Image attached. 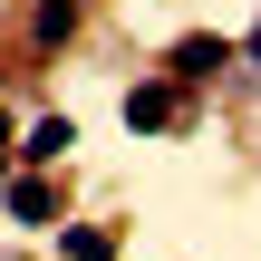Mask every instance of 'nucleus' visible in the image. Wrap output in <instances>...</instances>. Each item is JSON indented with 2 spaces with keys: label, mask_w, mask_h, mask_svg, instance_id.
<instances>
[{
  "label": "nucleus",
  "mask_w": 261,
  "mask_h": 261,
  "mask_svg": "<svg viewBox=\"0 0 261 261\" xmlns=\"http://www.w3.org/2000/svg\"><path fill=\"white\" fill-rule=\"evenodd\" d=\"M58 252H68V261H116V242H107L97 223H68V232H58Z\"/></svg>",
  "instance_id": "obj_6"
},
{
  "label": "nucleus",
  "mask_w": 261,
  "mask_h": 261,
  "mask_svg": "<svg viewBox=\"0 0 261 261\" xmlns=\"http://www.w3.org/2000/svg\"><path fill=\"white\" fill-rule=\"evenodd\" d=\"M223 68H232V39H213V29L174 39V58H165V77H174V87H213Z\"/></svg>",
  "instance_id": "obj_1"
},
{
  "label": "nucleus",
  "mask_w": 261,
  "mask_h": 261,
  "mask_svg": "<svg viewBox=\"0 0 261 261\" xmlns=\"http://www.w3.org/2000/svg\"><path fill=\"white\" fill-rule=\"evenodd\" d=\"M68 145H77V126H68V116H39V126L19 136V165H58Z\"/></svg>",
  "instance_id": "obj_4"
},
{
  "label": "nucleus",
  "mask_w": 261,
  "mask_h": 261,
  "mask_svg": "<svg viewBox=\"0 0 261 261\" xmlns=\"http://www.w3.org/2000/svg\"><path fill=\"white\" fill-rule=\"evenodd\" d=\"M242 58H252V68H261V19H252V39H242Z\"/></svg>",
  "instance_id": "obj_7"
},
{
  "label": "nucleus",
  "mask_w": 261,
  "mask_h": 261,
  "mask_svg": "<svg viewBox=\"0 0 261 261\" xmlns=\"http://www.w3.org/2000/svg\"><path fill=\"white\" fill-rule=\"evenodd\" d=\"M174 116H184V87H174V77L126 87V126H136V136H155V126H174Z\"/></svg>",
  "instance_id": "obj_2"
},
{
  "label": "nucleus",
  "mask_w": 261,
  "mask_h": 261,
  "mask_svg": "<svg viewBox=\"0 0 261 261\" xmlns=\"http://www.w3.org/2000/svg\"><path fill=\"white\" fill-rule=\"evenodd\" d=\"M29 29H39V48H58V39L77 29V0H39V10H29Z\"/></svg>",
  "instance_id": "obj_5"
},
{
  "label": "nucleus",
  "mask_w": 261,
  "mask_h": 261,
  "mask_svg": "<svg viewBox=\"0 0 261 261\" xmlns=\"http://www.w3.org/2000/svg\"><path fill=\"white\" fill-rule=\"evenodd\" d=\"M0 203H10V223H58V194H48V174H10V184H0Z\"/></svg>",
  "instance_id": "obj_3"
}]
</instances>
